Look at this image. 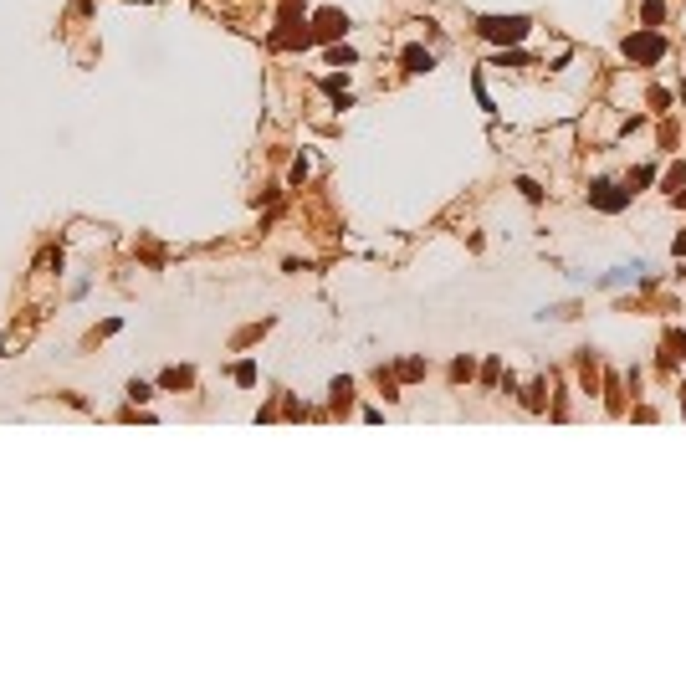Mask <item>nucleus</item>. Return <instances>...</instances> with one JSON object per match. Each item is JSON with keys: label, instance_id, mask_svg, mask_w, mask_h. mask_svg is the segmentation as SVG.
I'll list each match as a JSON object with an SVG mask.
<instances>
[{"label": "nucleus", "instance_id": "f257e3e1", "mask_svg": "<svg viewBox=\"0 0 686 681\" xmlns=\"http://www.w3.org/2000/svg\"><path fill=\"white\" fill-rule=\"evenodd\" d=\"M476 31H482L487 41H522V36L532 31V21H528V16H487Z\"/></svg>", "mask_w": 686, "mask_h": 681}, {"label": "nucleus", "instance_id": "f03ea898", "mask_svg": "<svg viewBox=\"0 0 686 681\" xmlns=\"http://www.w3.org/2000/svg\"><path fill=\"white\" fill-rule=\"evenodd\" d=\"M630 195H635V190H620V185H609V179H594V185H589V205H600V210L615 215V210L630 205Z\"/></svg>", "mask_w": 686, "mask_h": 681}, {"label": "nucleus", "instance_id": "7ed1b4c3", "mask_svg": "<svg viewBox=\"0 0 686 681\" xmlns=\"http://www.w3.org/2000/svg\"><path fill=\"white\" fill-rule=\"evenodd\" d=\"M625 57H635V62H661V57H666V41H661L656 31L630 36V41H625Z\"/></svg>", "mask_w": 686, "mask_h": 681}, {"label": "nucleus", "instance_id": "20e7f679", "mask_svg": "<svg viewBox=\"0 0 686 681\" xmlns=\"http://www.w3.org/2000/svg\"><path fill=\"white\" fill-rule=\"evenodd\" d=\"M405 67H410V72H430V67H435V57H430L426 47H405Z\"/></svg>", "mask_w": 686, "mask_h": 681}, {"label": "nucleus", "instance_id": "39448f33", "mask_svg": "<svg viewBox=\"0 0 686 681\" xmlns=\"http://www.w3.org/2000/svg\"><path fill=\"white\" fill-rule=\"evenodd\" d=\"M343 26H348V21L339 16V10H323V16H318V36H339Z\"/></svg>", "mask_w": 686, "mask_h": 681}, {"label": "nucleus", "instance_id": "423d86ee", "mask_svg": "<svg viewBox=\"0 0 686 681\" xmlns=\"http://www.w3.org/2000/svg\"><path fill=\"white\" fill-rule=\"evenodd\" d=\"M328 62H333V67H348V62H354V51H348V47H333Z\"/></svg>", "mask_w": 686, "mask_h": 681}, {"label": "nucleus", "instance_id": "0eeeda50", "mask_svg": "<svg viewBox=\"0 0 686 681\" xmlns=\"http://www.w3.org/2000/svg\"><path fill=\"white\" fill-rule=\"evenodd\" d=\"M149 395H154V389H149L144 380H134V384H128V399H149Z\"/></svg>", "mask_w": 686, "mask_h": 681}, {"label": "nucleus", "instance_id": "6e6552de", "mask_svg": "<svg viewBox=\"0 0 686 681\" xmlns=\"http://www.w3.org/2000/svg\"><path fill=\"white\" fill-rule=\"evenodd\" d=\"M676 205H686V190H681V195H676Z\"/></svg>", "mask_w": 686, "mask_h": 681}]
</instances>
